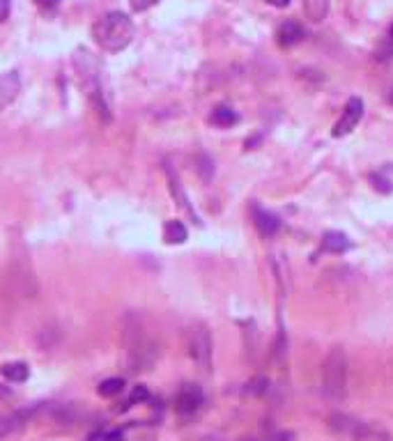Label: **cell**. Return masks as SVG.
Wrapping results in <instances>:
<instances>
[{
	"label": "cell",
	"instance_id": "6da1fadb",
	"mask_svg": "<svg viewBox=\"0 0 393 441\" xmlns=\"http://www.w3.org/2000/svg\"><path fill=\"white\" fill-rule=\"evenodd\" d=\"M136 37V26L129 19V14L115 10L106 12L104 17H99L92 26V40L106 53H120L134 42Z\"/></svg>",
	"mask_w": 393,
	"mask_h": 441
},
{
	"label": "cell",
	"instance_id": "7a4b0ae2",
	"mask_svg": "<svg viewBox=\"0 0 393 441\" xmlns=\"http://www.w3.org/2000/svg\"><path fill=\"white\" fill-rule=\"evenodd\" d=\"M322 391L336 402L348 396V354L338 345L331 347L322 363Z\"/></svg>",
	"mask_w": 393,
	"mask_h": 441
},
{
	"label": "cell",
	"instance_id": "3957f363",
	"mask_svg": "<svg viewBox=\"0 0 393 441\" xmlns=\"http://www.w3.org/2000/svg\"><path fill=\"white\" fill-rule=\"evenodd\" d=\"M125 345H127V361L134 373H143V370L152 368L154 359H157V347H154L150 336L145 334V329L136 320H131L125 331Z\"/></svg>",
	"mask_w": 393,
	"mask_h": 441
},
{
	"label": "cell",
	"instance_id": "277c9868",
	"mask_svg": "<svg viewBox=\"0 0 393 441\" xmlns=\"http://www.w3.org/2000/svg\"><path fill=\"white\" fill-rule=\"evenodd\" d=\"M187 350L200 370L212 368V334L205 324H194L187 329Z\"/></svg>",
	"mask_w": 393,
	"mask_h": 441
},
{
	"label": "cell",
	"instance_id": "5b68a950",
	"mask_svg": "<svg viewBox=\"0 0 393 441\" xmlns=\"http://www.w3.org/2000/svg\"><path fill=\"white\" fill-rule=\"evenodd\" d=\"M361 118H364V99H361V97H350L348 104H345V108H343L341 120H338L334 125V129H331V136L343 138V136L352 134V131L357 129V125L361 122Z\"/></svg>",
	"mask_w": 393,
	"mask_h": 441
},
{
	"label": "cell",
	"instance_id": "8992f818",
	"mask_svg": "<svg viewBox=\"0 0 393 441\" xmlns=\"http://www.w3.org/2000/svg\"><path fill=\"white\" fill-rule=\"evenodd\" d=\"M205 402V393L198 384H184L175 396V409L182 416H191L196 414Z\"/></svg>",
	"mask_w": 393,
	"mask_h": 441
},
{
	"label": "cell",
	"instance_id": "52a82bcc",
	"mask_svg": "<svg viewBox=\"0 0 393 441\" xmlns=\"http://www.w3.org/2000/svg\"><path fill=\"white\" fill-rule=\"evenodd\" d=\"M329 428L334 432H338V435H345V437H352V439H366L368 435H373V430L368 428L366 423L354 421L345 414L329 416Z\"/></svg>",
	"mask_w": 393,
	"mask_h": 441
},
{
	"label": "cell",
	"instance_id": "ba28073f",
	"mask_svg": "<svg viewBox=\"0 0 393 441\" xmlns=\"http://www.w3.org/2000/svg\"><path fill=\"white\" fill-rule=\"evenodd\" d=\"M21 92V74L19 72H5L0 74V113L5 111L7 106L14 104V99L19 97Z\"/></svg>",
	"mask_w": 393,
	"mask_h": 441
},
{
	"label": "cell",
	"instance_id": "9c48e42d",
	"mask_svg": "<svg viewBox=\"0 0 393 441\" xmlns=\"http://www.w3.org/2000/svg\"><path fill=\"white\" fill-rule=\"evenodd\" d=\"M304 37H306V30H304L302 23L295 21V19L283 21L279 26V30H276V42H279L281 49H290V46L302 42Z\"/></svg>",
	"mask_w": 393,
	"mask_h": 441
},
{
	"label": "cell",
	"instance_id": "30bf717a",
	"mask_svg": "<svg viewBox=\"0 0 393 441\" xmlns=\"http://www.w3.org/2000/svg\"><path fill=\"white\" fill-rule=\"evenodd\" d=\"M253 223H256V230L262 237H274L281 228V221L272 212L262 210L260 205H253Z\"/></svg>",
	"mask_w": 393,
	"mask_h": 441
},
{
	"label": "cell",
	"instance_id": "8fae6325",
	"mask_svg": "<svg viewBox=\"0 0 393 441\" xmlns=\"http://www.w3.org/2000/svg\"><path fill=\"white\" fill-rule=\"evenodd\" d=\"M350 249H352V242H350V237L345 235V232L329 230V232H325V237H322V251H327V253L341 255V253L350 251Z\"/></svg>",
	"mask_w": 393,
	"mask_h": 441
},
{
	"label": "cell",
	"instance_id": "7c38bea8",
	"mask_svg": "<svg viewBox=\"0 0 393 441\" xmlns=\"http://www.w3.org/2000/svg\"><path fill=\"white\" fill-rule=\"evenodd\" d=\"M331 0H302V10L304 17L311 23H320L327 19Z\"/></svg>",
	"mask_w": 393,
	"mask_h": 441
},
{
	"label": "cell",
	"instance_id": "4fadbf2b",
	"mask_svg": "<svg viewBox=\"0 0 393 441\" xmlns=\"http://www.w3.org/2000/svg\"><path fill=\"white\" fill-rule=\"evenodd\" d=\"M212 125L214 127H221V129H228V127H235L237 122H240V115H237L230 106H217L212 111Z\"/></svg>",
	"mask_w": 393,
	"mask_h": 441
},
{
	"label": "cell",
	"instance_id": "5bb4252c",
	"mask_svg": "<svg viewBox=\"0 0 393 441\" xmlns=\"http://www.w3.org/2000/svg\"><path fill=\"white\" fill-rule=\"evenodd\" d=\"M187 237H189V232L182 221H168L164 226V239L168 244H184Z\"/></svg>",
	"mask_w": 393,
	"mask_h": 441
},
{
	"label": "cell",
	"instance_id": "9a60e30c",
	"mask_svg": "<svg viewBox=\"0 0 393 441\" xmlns=\"http://www.w3.org/2000/svg\"><path fill=\"white\" fill-rule=\"evenodd\" d=\"M0 375H3L5 379H10V382H14V384H21V382H26L30 373H28L26 363L14 361V363H5V366H0Z\"/></svg>",
	"mask_w": 393,
	"mask_h": 441
},
{
	"label": "cell",
	"instance_id": "2e32d148",
	"mask_svg": "<svg viewBox=\"0 0 393 441\" xmlns=\"http://www.w3.org/2000/svg\"><path fill=\"white\" fill-rule=\"evenodd\" d=\"M122 389H125V379H122V377H111V379H104V382L99 384L97 393L102 398H113V396H118Z\"/></svg>",
	"mask_w": 393,
	"mask_h": 441
},
{
	"label": "cell",
	"instance_id": "e0dca14e",
	"mask_svg": "<svg viewBox=\"0 0 393 441\" xmlns=\"http://www.w3.org/2000/svg\"><path fill=\"white\" fill-rule=\"evenodd\" d=\"M150 398V391H148V386H136L134 391H131V398L127 402H122V409H129V407H134L138 405V402H145Z\"/></svg>",
	"mask_w": 393,
	"mask_h": 441
},
{
	"label": "cell",
	"instance_id": "ac0fdd59",
	"mask_svg": "<svg viewBox=\"0 0 393 441\" xmlns=\"http://www.w3.org/2000/svg\"><path fill=\"white\" fill-rule=\"evenodd\" d=\"M267 391H269V382L265 377L253 379V382L249 384V389H246V393H251V396H265Z\"/></svg>",
	"mask_w": 393,
	"mask_h": 441
},
{
	"label": "cell",
	"instance_id": "d6986e66",
	"mask_svg": "<svg viewBox=\"0 0 393 441\" xmlns=\"http://www.w3.org/2000/svg\"><path fill=\"white\" fill-rule=\"evenodd\" d=\"M159 0H131V10L134 12H148L150 7L157 5Z\"/></svg>",
	"mask_w": 393,
	"mask_h": 441
},
{
	"label": "cell",
	"instance_id": "ffe728a7",
	"mask_svg": "<svg viewBox=\"0 0 393 441\" xmlns=\"http://www.w3.org/2000/svg\"><path fill=\"white\" fill-rule=\"evenodd\" d=\"M10 12H12V3H10V0H0V23L7 21Z\"/></svg>",
	"mask_w": 393,
	"mask_h": 441
},
{
	"label": "cell",
	"instance_id": "44dd1931",
	"mask_svg": "<svg viewBox=\"0 0 393 441\" xmlns=\"http://www.w3.org/2000/svg\"><path fill=\"white\" fill-rule=\"evenodd\" d=\"M387 180H384V177H373V187L375 189H380V191H384V193H391L393 191V187H387Z\"/></svg>",
	"mask_w": 393,
	"mask_h": 441
},
{
	"label": "cell",
	"instance_id": "7402d4cb",
	"mask_svg": "<svg viewBox=\"0 0 393 441\" xmlns=\"http://www.w3.org/2000/svg\"><path fill=\"white\" fill-rule=\"evenodd\" d=\"M267 5H272V7H279V10H283V7H288L292 0H265Z\"/></svg>",
	"mask_w": 393,
	"mask_h": 441
},
{
	"label": "cell",
	"instance_id": "603a6c76",
	"mask_svg": "<svg viewBox=\"0 0 393 441\" xmlns=\"http://www.w3.org/2000/svg\"><path fill=\"white\" fill-rule=\"evenodd\" d=\"M104 439L106 441H125V437H122L120 432H111V435H106Z\"/></svg>",
	"mask_w": 393,
	"mask_h": 441
},
{
	"label": "cell",
	"instance_id": "cb8c5ba5",
	"mask_svg": "<svg viewBox=\"0 0 393 441\" xmlns=\"http://www.w3.org/2000/svg\"><path fill=\"white\" fill-rule=\"evenodd\" d=\"M389 37H391V40H393V26H391V33H389Z\"/></svg>",
	"mask_w": 393,
	"mask_h": 441
},
{
	"label": "cell",
	"instance_id": "d4e9b609",
	"mask_svg": "<svg viewBox=\"0 0 393 441\" xmlns=\"http://www.w3.org/2000/svg\"><path fill=\"white\" fill-rule=\"evenodd\" d=\"M242 441H258V439H242Z\"/></svg>",
	"mask_w": 393,
	"mask_h": 441
},
{
	"label": "cell",
	"instance_id": "484cf974",
	"mask_svg": "<svg viewBox=\"0 0 393 441\" xmlns=\"http://www.w3.org/2000/svg\"><path fill=\"white\" fill-rule=\"evenodd\" d=\"M391 102H393V92H391Z\"/></svg>",
	"mask_w": 393,
	"mask_h": 441
}]
</instances>
